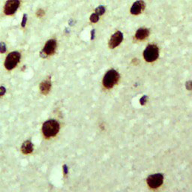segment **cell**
Returning a JSON list of instances; mask_svg holds the SVG:
<instances>
[{"label": "cell", "mask_w": 192, "mask_h": 192, "mask_svg": "<svg viewBox=\"0 0 192 192\" xmlns=\"http://www.w3.org/2000/svg\"><path fill=\"white\" fill-rule=\"evenodd\" d=\"M149 35V30L148 29H144V28H140L138 29L135 34V38L137 40L142 41V40L146 39Z\"/></svg>", "instance_id": "cell-11"}, {"label": "cell", "mask_w": 192, "mask_h": 192, "mask_svg": "<svg viewBox=\"0 0 192 192\" xmlns=\"http://www.w3.org/2000/svg\"><path fill=\"white\" fill-rule=\"evenodd\" d=\"M6 51V45L4 42L0 43V53H4Z\"/></svg>", "instance_id": "cell-15"}, {"label": "cell", "mask_w": 192, "mask_h": 192, "mask_svg": "<svg viewBox=\"0 0 192 192\" xmlns=\"http://www.w3.org/2000/svg\"><path fill=\"white\" fill-rule=\"evenodd\" d=\"M5 92H6V89L4 86H0V96H2V95H5Z\"/></svg>", "instance_id": "cell-19"}, {"label": "cell", "mask_w": 192, "mask_h": 192, "mask_svg": "<svg viewBox=\"0 0 192 192\" xmlns=\"http://www.w3.org/2000/svg\"><path fill=\"white\" fill-rule=\"evenodd\" d=\"M164 182V176L161 173H155L153 175L149 176L147 178L146 182L147 185L151 188H158L160 187Z\"/></svg>", "instance_id": "cell-5"}, {"label": "cell", "mask_w": 192, "mask_h": 192, "mask_svg": "<svg viewBox=\"0 0 192 192\" xmlns=\"http://www.w3.org/2000/svg\"><path fill=\"white\" fill-rule=\"evenodd\" d=\"M105 8L104 6H99L95 9V13H96L99 16L104 14H105Z\"/></svg>", "instance_id": "cell-13"}, {"label": "cell", "mask_w": 192, "mask_h": 192, "mask_svg": "<svg viewBox=\"0 0 192 192\" xmlns=\"http://www.w3.org/2000/svg\"><path fill=\"white\" fill-rule=\"evenodd\" d=\"M44 14H45V13H44V11L43 9L38 10V11L36 12L37 17H40V18H41V17H44Z\"/></svg>", "instance_id": "cell-16"}, {"label": "cell", "mask_w": 192, "mask_h": 192, "mask_svg": "<svg viewBox=\"0 0 192 192\" xmlns=\"http://www.w3.org/2000/svg\"><path fill=\"white\" fill-rule=\"evenodd\" d=\"M60 126L56 120H50L46 121L42 126V133L46 138L55 137L59 131Z\"/></svg>", "instance_id": "cell-1"}, {"label": "cell", "mask_w": 192, "mask_h": 192, "mask_svg": "<svg viewBox=\"0 0 192 192\" xmlns=\"http://www.w3.org/2000/svg\"><path fill=\"white\" fill-rule=\"evenodd\" d=\"M56 47H57V44H56V40L54 39L49 40V41H47L45 45H44L42 52H41V55L44 54L45 55V57L47 56L53 55V53L56 52Z\"/></svg>", "instance_id": "cell-7"}, {"label": "cell", "mask_w": 192, "mask_h": 192, "mask_svg": "<svg viewBox=\"0 0 192 192\" xmlns=\"http://www.w3.org/2000/svg\"><path fill=\"white\" fill-rule=\"evenodd\" d=\"M158 47L155 44L149 45L143 52V58L146 62H152L158 58Z\"/></svg>", "instance_id": "cell-4"}, {"label": "cell", "mask_w": 192, "mask_h": 192, "mask_svg": "<svg viewBox=\"0 0 192 192\" xmlns=\"http://www.w3.org/2000/svg\"><path fill=\"white\" fill-rule=\"evenodd\" d=\"M95 29H92V32H91V39L93 40L95 38Z\"/></svg>", "instance_id": "cell-21"}, {"label": "cell", "mask_w": 192, "mask_h": 192, "mask_svg": "<svg viewBox=\"0 0 192 192\" xmlns=\"http://www.w3.org/2000/svg\"><path fill=\"white\" fill-rule=\"evenodd\" d=\"M20 0H8L5 5L4 13L6 15H12L20 6Z\"/></svg>", "instance_id": "cell-6"}, {"label": "cell", "mask_w": 192, "mask_h": 192, "mask_svg": "<svg viewBox=\"0 0 192 192\" xmlns=\"http://www.w3.org/2000/svg\"><path fill=\"white\" fill-rule=\"evenodd\" d=\"M51 80H50V77L41 82V84H40V90H41V93L43 95H47L50 92V89H51Z\"/></svg>", "instance_id": "cell-10"}, {"label": "cell", "mask_w": 192, "mask_h": 192, "mask_svg": "<svg viewBox=\"0 0 192 192\" xmlns=\"http://www.w3.org/2000/svg\"><path fill=\"white\" fill-rule=\"evenodd\" d=\"M63 169H64V173H65V175L68 174V167H67V165H65V164L64 165Z\"/></svg>", "instance_id": "cell-22"}, {"label": "cell", "mask_w": 192, "mask_h": 192, "mask_svg": "<svg viewBox=\"0 0 192 192\" xmlns=\"http://www.w3.org/2000/svg\"><path fill=\"white\" fill-rule=\"evenodd\" d=\"M145 8V3L142 0H138L137 2L132 5L131 8V13L134 15H137L140 14Z\"/></svg>", "instance_id": "cell-9"}, {"label": "cell", "mask_w": 192, "mask_h": 192, "mask_svg": "<svg viewBox=\"0 0 192 192\" xmlns=\"http://www.w3.org/2000/svg\"><path fill=\"white\" fill-rule=\"evenodd\" d=\"M26 21H27V14H23V20H22V23H21L22 27H25V26H26Z\"/></svg>", "instance_id": "cell-17"}, {"label": "cell", "mask_w": 192, "mask_h": 192, "mask_svg": "<svg viewBox=\"0 0 192 192\" xmlns=\"http://www.w3.org/2000/svg\"><path fill=\"white\" fill-rule=\"evenodd\" d=\"M120 74L116 70L111 69L105 74L103 78V85L106 89H111L119 82Z\"/></svg>", "instance_id": "cell-2"}, {"label": "cell", "mask_w": 192, "mask_h": 192, "mask_svg": "<svg viewBox=\"0 0 192 192\" xmlns=\"http://www.w3.org/2000/svg\"><path fill=\"white\" fill-rule=\"evenodd\" d=\"M147 100H148V97H147L146 95H145V96H143L142 98L140 99V104L142 105H145L146 102H147Z\"/></svg>", "instance_id": "cell-18"}, {"label": "cell", "mask_w": 192, "mask_h": 192, "mask_svg": "<svg viewBox=\"0 0 192 192\" xmlns=\"http://www.w3.org/2000/svg\"><path fill=\"white\" fill-rule=\"evenodd\" d=\"M90 20L92 23H97L99 20V16L96 13H94V14H92V15H91Z\"/></svg>", "instance_id": "cell-14"}, {"label": "cell", "mask_w": 192, "mask_h": 192, "mask_svg": "<svg viewBox=\"0 0 192 192\" xmlns=\"http://www.w3.org/2000/svg\"><path fill=\"white\" fill-rule=\"evenodd\" d=\"M123 40V34L120 31H117V32L111 36V39L109 41V47L110 48L114 49L117 47H118Z\"/></svg>", "instance_id": "cell-8"}, {"label": "cell", "mask_w": 192, "mask_h": 192, "mask_svg": "<svg viewBox=\"0 0 192 192\" xmlns=\"http://www.w3.org/2000/svg\"><path fill=\"white\" fill-rule=\"evenodd\" d=\"M20 53L19 52H11L7 56L5 61V67L7 70L10 71L15 68L20 60Z\"/></svg>", "instance_id": "cell-3"}, {"label": "cell", "mask_w": 192, "mask_h": 192, "mask_svg": "<svg viewBox=\"0 0 192 192\" xmlns=\"http://www.w3.org/2000/svg\"><path fill=\"white\" fill-rule=\"evenodd\" d=\"M21 151L23 154L28 155L33 152V144L30 140L25 141L21 146Z\"/></svg>", "instance_id": "cell-12"}, {"label": "cell", "mask_w": 192, "mask_h": 192, "mask_svg": "<svg viewBox=\"0 0 192 192\" xmlns=\"http://www.w3.org/2000/svg\"><path fill=\"white\" fill-rule=\"evenodd\" d=\"M191 81H188V83H186V88H187L188 90H191Z\"/></svg>", "instance_id": "cell-20"}]
</instances>
